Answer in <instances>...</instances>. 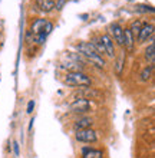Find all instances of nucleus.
Wrapping results in <instances>:
<instances>
[{
  "instance_id": "9",
  "label": "nucleus",
  "mask_w": 155,
  "mask_h": 158,
  "mask_svg": "<svg viewBox=\"0 0 155 158\" xmlns=\"http://www.w3.org/2000/svg\"><path fill=\"white\" fill-rule=\"evenodd\" d=\"M134 43H135V38L132 36L129 29H124V45H125L126 50L132 52L134 50Z\"/></svg>"
},
{
  "instance_id": "21",
  "label": "nucleus",
  "mask_w": 155,
  "mask_h": 158,
  "mask_svg": "<svg viewBox=\"0 0 155 158\" xmlns=\"http://www.w3.org/2000/svg\"><path fill=\"white\" fill-rule=\"evenodd\" d=\"M65 3H66V0H58V2L55 3V9H56V10H62Z\"/></svg>"
},
{
  "instance_id": "18",
  "label": "nucleus",
  "mask_w": 155,
  "mask_h": 158,
  "mask_svg": "<svg viewBox=\"0 0 155 158\" xmlns=\"http://www.w3.org/2000/svg\"><path fill=\"white\" fill-rule=\"evenodd\" d=\"M137 7V12H154V7H151V6H147V4H137L135 6Z\"/></svg>"
},
{
  "instance_id": "10",
  "label": "nucleus",
  "mask_w": 155,
  "mask_h": 158,
  "mask_svg": "<svg viewBox=\"0 0 155 158\" xmlns=\"http://www.w3.org/2000/svg\"><path fill=\"white\" fill-rule=\"evenodd\" d=\"M82 158H104V151L95 150V148H84Z\"/></svg>"
},
{
  "instance_id": "7",
  "label": "nucleus",
  "mask_w": 155,
  "mask_h": 158,
  "mask_svg": "<svg viewBox=\"0 0 155 158\" xmlns=\"http://www.w3.org/2000/svg\"><path fill=\"white\" fill-rule=\"evenodd\" d=\"M109 29H111V33H112L113 39L118 42V45L124 46V29L118 23H112L109 26Z\"/></svg>"
},
{
  "instance_id": "2",
  "label": "nucleus",
  "mask_w": 155,
  "mask_h": 158,
  "mask_svg": "<svg viewBox=\"0 0 155 158\" xmlns=\"http://www.w3.org/2000/svg\"><path fill=\"white\" fill-rule=\"evenodd\" d=\"M75 138L78 139L79 142H96L98 141V135L96 132L91 128H86V129H79V131H76L75 134Z\"/></svg>"
},
{
  "instance_id": "13",
  "label": "nucleus",
  "mask_w": 155,
  "mask_h": 158,
  "mask_svg": "<svg viewBox=\"0 0 155 158\" xmlns=\"http://www.w3.org/2000/svg\"><path fill=\"white\" fill-rule=\"evenodd\" d=\"M38 7L45 13H49L55 9V2L53 0H38Z\"/></svg>"
},
{
  "instance_id": "12",
  "label": "nucleus",
  "mask_w": 155,
  "mask_h": 158,
  "mask_svg": "<svg viewBox=\"0 0 155 158\" xmlns=\"http://www.w3.org/2000/svg\"><path fill=\"white\" fill-rule=\"evenodd\" d=\"M93 124L92 118H80V119H78L75 122V129L76 131H79V129H86V128H91Z\"/></svg>"
},
{
  "instance_id": "3",
  "label": "nucleus",
  "mask_w": 155,
  "mask_h": 158,
  "mask_svg": "<svg viewBox=\"0 0 155 158\" xmlns=\"http://www.w3.org/2000/svg\"><path fill=\"white\" fill-rule=\"evenodd\" d=\"M89 108H91V102L88 99H84V98H78L71 104V111L75 114L88 112Z\"/></svg>"
},
{
  "instance_id": "16",
  "label": "nucleus",
  "mask_w": 155,
  "mask_h": 158,
  "mask_svg": "<svg viewBox=\"0 0 155 158\" xmlns=\"http://www.w3.org/2000/svg\"><path fill=\"white\" fill-rule=\"evenodd\" d=\"M141 27H142V22H139V20L132 22V25H131L129 30H131V33H132V36H134V38H138Z\"/></svg>"
},
{
  "instance_id": "5",
  "label": "nucleus",
  "mask_w": 155,
  "mask_h": 158,
  "mask_svg": "<svg viewBox=\"0 0 155 158\" xmlns=\"http://www.w3.org/2000/svg\"><path fill=\"white\" fill-rule=\"evenodd\" d=\"M101 42L105 48V53L108 55V56H111V58H113V56H115V46H113L112 38H111L109 35H102Z\"/></svg>"
},
{
  "instance_id": "19",
  "label": "nucleus",
  "mask_w": 155,
  "mask_h": 158,
  "mask_svg": "<svg viewBox=\"0 0 155 158\" xmlns=\"http://www.w3.org/2000/svg\"><path fill=\"white\" fill-rule=\"evenodd\" d=\"M46 35L45 33H39V35H35V42L38 43V45H43L45 42H46Z\"/></svg>"
},
{
  "instance_id": "17",
  "label": "nucleus",
  "mask_w": 155,
  "mask_h": 158,
  "mask_svg": "<svg viewBox=\"0 0 155 158\" xmlns=\"http://www.w3.org/2000/svg\"><path fill=\"white\" fill-rule=\"evenodd\" d=\"M152 69H154V66H147V68H144V71L141 72V81H148V79L151 78L152 75Z\"/></svg>"
},
{
  "instance_id": "22",
  "label": "nucleus",
  "mask_w": 155,
  "mask_h": 158,
  "mask_svg": "<svg viewBox=\"0 0 155 158\" xmlns=\"http://www.w3.org/2000/svg\"><path fill=\"white\" fill-rule=\"evenodd\" d=\"M33 108H35V101H29L27 108H26V112H27V114H32V112H33Z\"/></svg>"
},
{
  "instance_id": "24",
  "label": "nucleus",
  "mask_w": 155,
  "mask_h": 158,
  "mask_svg": "<svg viewBox=\"0 0 155 158\" xmlns=\"http://www.w3.org/2000/svg\"><path fill=\"white\" fill-rule=\"evenodd\" d=\"M33 122H35V119H30V125H29V129H32V127H33Z\"/></svg>"
},
{
  "instance_id": "14",
  "label": "nucleus",
  "mask_w": 155,
  "mask_h": 158,
  "mask_svg": "<svg viewBox=\"0 0 155 158\" xmlns=\"http://www.w3.org/2000/svg\"><path fill=\"white\" fill-rule=\"evenodd\" d=\"M124 63H125V50H122L121 55L118 56L116 63H115V72L118 76L122 75V69H124Z\"/></svg>"
},
{
  "instance_id": "23",
  "label": "nucleus",
  "mask_w": 155,
  "mask_h": 158,
  "mask_svg": "<svg viewBox=\"0 0 155 158\" xmlns=\"http://www.w3.org/2000/svg\"><path fill=\"white\" fill-rule=\"evenodd\" d=\"M13 152H14V155H16V157H19V154H20V151H19V144H17V141L13 142Z\"/></svg>"
},
{
  "instance_id": "1",
  "label": "nucleus",
  "mask_w": 155,
  "mask_h": 158,
  "mask_svg": "<svg viewBox=\"0 0 155 158\" xmlns=\"http://www.w3.org/2000/svg\"><path fill=\"white\" fill-rule=\"evenodd\" d=\"M65 82L69 86H91L92 81L84 72H67L65 76Z\"/></svg>"
},
{
  "instance_id": "20",
  "label": "nucleus",
  "mask_w": 155,
  "mask_h": 158,
  "mask_svg": "<svg viewBox=\"0 0 155 158\" xmlns=\"http://www.w3.org/2000/svg\"><path fill=\"white\" fill-rule=\"evenodd\" d=\"M52 30H53V23H51V22H46V25H45V29H43V33L46 35H51Z\"/></svg>"
},
{
  "instance_id": "6",
  "label": "nucleus",
  "mask_w": 155,
  "mask_h": 158,
  "mask_svg": "<svg viewBox=\"0 0 155 158\" xmlns=\"http://www.w3.org/2000/svg\"><path fill=\"white\" fill-rule=\"evenodd\" d=\"M152 35H154V25H151V23H142V27H141L139 35H138V40L145 42L151 38Z\"/></svg>"
},
{
  "instance_id": "8",
  "label": "nucleus",
  "mask_w": 155,
  "mask_h": 158,
  "mask_svg": "<svg viewBox=\"0 0 155 158\" xmlns=\"http://www.w3.org/2000/svg\"><path fill=\"white\" fill-rule=\"evenodd\" d=\"M84 58H86V60H88V62H91V65H95L96 68H104L105 66V60L102 59L101 55L89 53V55H85Z\"/></svg>"
},
{
  "instance_id": "11",
  "label": "nucleus",
  "mask_w": 155,
  "mask_h": 158,
  "mask_svg": "<svg viewBox=\"0 0 155 158\" xmlns=\"http://www.w3.org/2000/svg\"><path fill=\"white\" fill-rule=\"evenodd\" d=\"M46 22L45 19H36V20L32 23L30 26V29H32V33L35 35H39V33H43V29H45V25H46Z\"/></svg>"
},
{
  "instance_id": "4",
  "label": "nucleus",
  "mask_w": 155,
  "mask_h": 158,
  "mask_svg": "<svg viewBox=\"0 0 155 158\" xmlns=\"http://www.w3.org/2000/svg\"><path fill=\"white\" fill-rule=\"evenodd\" d=\"M80 96H84V99H95V101H102L104 99V95L101 92L95 89V88H91V86H84V89H80L78 92Z\"/></svg>"
},
{
  "instance_id": "15",
  "label": "nucleus",
  "mask_w": 155,
  "mask_h": 158,
  "mask_svg": "<svg viewBox=\"0 0 155 158\" xmlns=\"http://www.w3.org/2000/svg\"><path fill=\"white\" fill-rule=\"evenodd\" d=\"M145 59L149 60L151 66H154V62H155V45L154 43H151V45L145 49Z\"/></svg>"
}]
</instances>
